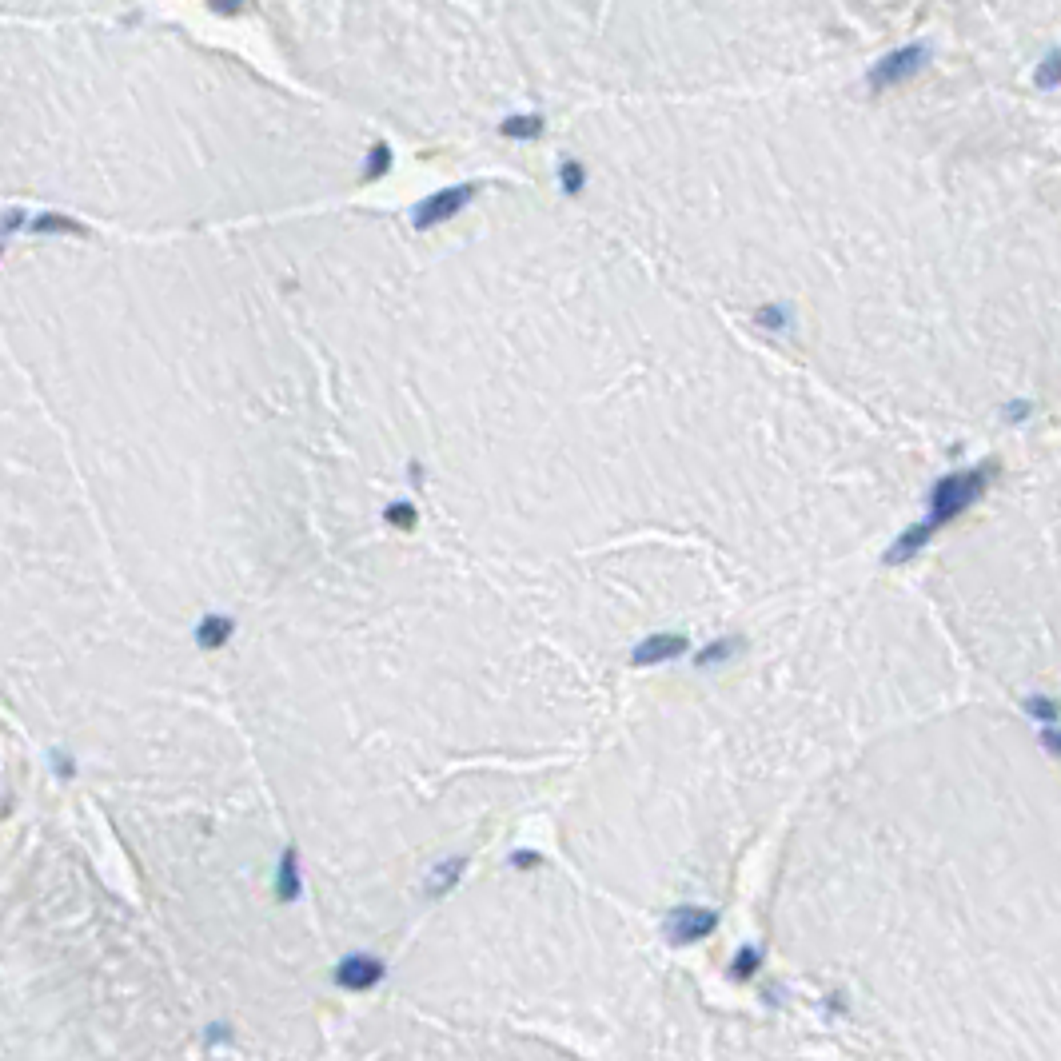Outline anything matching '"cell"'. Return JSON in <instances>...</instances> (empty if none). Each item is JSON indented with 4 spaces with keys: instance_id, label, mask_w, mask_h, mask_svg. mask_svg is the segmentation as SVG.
Returning <instances> with one entry per match:
<instances>
[{
    "instance_id": "ba28073f",
    "label": "cell",
    "mask_w": 1061,
    "mask_h": 1061,
    "mask_svg": "<svg viewBox=\"0 0 1061 1061\" xmlns=\"http://www.w3.org/2000/svg\"><path fill=\"white\" fill-rule=\"evenodd\" d=\"M284 874H280V890H284V898H296L300 894V882H296V866H292V858L280 866Z\"/></svg>"
},
{
    "instance_id": "5b68a950",
    "label": "cell",
    "mask_w": 1061,
    "mask_h": 1061,
    "mask_svg": "<svg viewBox=\"0 0 1061 1061\" xmlns=\"http://www.w3.org/2000/svg\"><path fill=\"white\" fill-rule=\"evenodd\" d=\"M503 132L507 136H539L543 132V120L539 116H515V120L503 124Z\"/></svg>"
},
{
    "instance_id": "7a4b0ae2",
    "label": "cell",
    "mask_w": 1061,
    "mask_h": 1061,
    "mask_svg": "<svg viewBox=\"0 0 1061 1061\" xmlns=\"http://www.w3.org/2000/svg\"><path fill=\"white\" fill-rule=\"evenodd\" d=\"M926 44H906V48H898V52H886L882 60H874V68L866 72V84H870V92H886V88H898V84H906L910 76H918L922 68H926Z\"/></svg>"
},
{
    "instance_id": "52a82bcc",
    "label": "cell",
    "mask_w": 1061,
    "mask_h": 1061,
    "mask_svg": "<svg viewBox=\"0 0 1061 1061\" xmlns=\"http://www.w3.org/2000/svg\"><path fill=\"white\" fill-rule=\"evenodd\" d=\"M583 180H587V172H583L575 160H567V164H563V188H567V192H579Z\"/></svg>"
},
{
    "instance_id": "8992f818",
    "label": "cell",
    "mask_w": 1061,
    "mask_h": 1061,
    "mask_svg": "<svg viewBox=\"0 0 1061 1061\" xmlns=\"http://www.w3.org/2000/svg\"><path fill=\"white\" fill-rule=\"evenodd\" d=\"M228 631H232V627H228V623H220V619L212 615V619L200 627V643H204V647H220V643L228 639Z\"/></svg>"
},
{
    "instance_id": "6da1fadb",
    "label": "cell",
    "mask_w": 1061,
    "mask_h": 1061,
    "mask_svg": "<svg viewBox=\"0 0 1061 1061\" xmlns=\"http://www.w3.org/2000/svg\"><path fill=\"white\" fill-rule=\"evenodd\" d=\"M982 491H986V471H958V475H946V479L934 487V499H930V527H938V523L954 519L958 511H966V507H970V503H974ZM930 527H922V531H910V535H906V543H898L890 559H902V555H910V547H918V543H922V535H926Z\"/></svg>"
},
{
    "instance_id": "277c9868",
    "label": "cell",
    "mask_w": 1061,
    "mask_h": 1061,
    "mask_svg": "<svg viewBox=\"0 0 1061 1061\" xmlns=\"http://www.w3.org/2000/svg\"><path fill=\"white\" fill-rule=\"evenodd\" d=\"M1034 84H1038V88H1046V92H1050V88H1058V84H1061V52H1050V56L1038 64V72H1034Z\"/></svg>"
},
{
    "instance_id": "3957f363",
    "label": "cell",
    "mask_w": 1061,
    "mask_h": 1061,
    "mask_svg": "<svg viewBox=\"0 0 1061 1061\" xmlns=\"http://www.w3.org/2000/svg\"><path fill=\"white\" fill-rule=\"evenodd\" d=\"M379 978H383V966L371 962V958H348V962L340 966V986H348V990H367V986H375Z\"/></svg>"
}]
</instances>
